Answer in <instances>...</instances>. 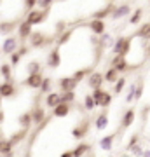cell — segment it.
Wrapping results in <instances>:
<instances>
[{"label":"cell","instance_id":"6da1fadb","mask_svg":"<svg viewBox=\"0 0 150 157\" xmlns=\"http://www.w3.org/2000/svg\"><path fill=\"white\" fill-rule=\"evenodd\" d=\"M131 44H133V37H119L113 42V54H121V56H128L131 51Z\"/></svg>","mask_w":150,"mask_h":157},{"label":"cell","instance_id":"7a4b0ae2","mask_svg":"<svg viewBox=\"0 0 150 157\" xmlns=\"http://www.w3.org/2000/svg\"><path fill=\"white\" fill-rule=\"evenodd\" d=\"M49 16V9H32V11H28L26 14V21L32 25V26H37V25H42V23L47 19Z\"/></svg>","mask_w":150,"mask_h":157},{"label":"cell","instance_id":"3957f363","mask_svg":"<svg viewBox=\"0 0 150 157\" xmlns=\"http://www.w3.org/2000/svg\"><path fill=\"white\" fill-rule=\"evenodd\" d=\"M28 40H30V45L35 47V49H40V47H44L45 44L52 42V39H49L44 32H32V35H30Z\"/></svg>","mask_w":150,"mask_h":157},{"label":"cell","instance_id":"277c9868","mask_svg":"<svg viewBox=\"0 0 150 157\" xmlns=\"http://www.w3.org/2000/svg\"><path fill=\"white\" fill-rule=\"evenodd\" d=\"M42 80H44V73L42 72L28 73V77L23 80V86H26V87H30V89H40Z\"/></svg>","mask_w":150,"mask_h":157},{"label":"cell","instance_id":"5b68a950","mask_svg":"<svg viewBox=\"0 0 150 157\" xmlns=\"http://www.w3.org/2000/svg\"><path fill=\"white\" fill-rule=\"evenodd\" d=\"M32 32H33V26H32L26 19H25V21H19L16 33H17V39H19V42H21V44H25V42H26V39H30Z\"/></svg>","mask_w":150,"mask_h":157},{"label":"cell","instance_id":"8992f818","mask_svg":"<svg viewBox=\"0 0 150 157\" xmlns=\"http://www.w3.org/2000/svg\"><path fill=\"white\" fill-rule=\"evenodd\" d=\"M19 39H17V35H7L6 40H4V44H2V52L4 54H11L14 51H17L19 47Z\"/></svg>","mask_w":150,"mask_h":157},{"label":"cell","instance_id":"52a82bcc","mask_svg":"<svg viewBox=\"0 0 150 157\" xmlns=\"http://www.w3.org/2000/svg\"><path fill=\"white\" fill-rule=\"evenodd\" d=\"M79 84H80V82H79V80L73 77V75L61 77L60 80H58V86H60V89H61V91H75Z\"/></svg>","mask_w":150,"mask_h":157},{"label":"cell","instance_id":"ba28073f","mask_svg":"<svg viewBox=\"0 0 150 157\" xmlns=\"http://www.w3.org/2000/svg\"><path fill=\"white\" fill-rule=\"evenodd\" d=\"M17 89H16V84H14V80H4V82H0V96L2 98H12V96H16Z\"/></svg>","mask_w":150,"mask_h":157},{"label":"cell","instance_id":"9c48e42d","mask_svg":"<svg viewBox=\"0 0 150 157\" xmlns=\"http://www.w3.org/2000/svg\"><path fill=\"white\" fill-rule=\"evenodd\" d=\"M72 112V103H67V101H60L54 108H52V117H68V113Z\"/></svg>","mask_w":150,"mask_h":157},{"label":"cell","instance_id":"30bf717a","mask_svg":"<svg viewBox=\"0 0 150 157\" xmlns=\"http://www.w3.org/2000/svg\"><path fill=\"white\" fill-rule=\"evenodd\" d=\"M112 67L115 68L119 73H124V72H128V70L133 68V67H129L126 56H121V54H115V56H113V59H112Z\"/></svg>","mask_w":150,"mask_h":157},{"label":"cell","instance_id":"8fae6325","mask_svg":"<svg viewBox=\"0 0 150 157\" xmlns=\"http://www.w3.org/2000/svg\"><path fill=\"white\" fill-rule=\"evenodd\" d=\"M87 133H89V121H84L72 129V138L73 140H82V138L87 136Z\"/></svg>","mask_w":150,"mask_h":157},{"label":"cell","instance_id":"7c38bea8","mask_svg":"<svg viewBox=\"0 0 150 157\" xmlns=\"http://www.w3.org/2000/svg\"><path fill=\"white\" fill-rule=\"evenodd\" d=\"M87 26H89V30H91L93 33H94V35H100V37L105 33V30H106L105 21H103V19H100V17H93V19L87 23Z\"/></svg>","mask_w":150,"mask_h":157},{"label":"cell","instance_id":"4fadbf2b","mask_svg":"<svg viewBox=\"0 0 150 157\" xmlns=\"http://www.w3.org/2000/svg\"><path fill=\"white\" fill-rule=\"evenodd\" d=\"M60 65H61V52H60V47H54L47 56V67L56 70L60 68Z\"/></svg>","mask_w":150,"mask_h":157},{"label":"cell","instance_id":"5bb4252c","mask_svg":"<svg viewBox=\"0 0 150 157\" xmlns=\"http://www.w3.org/2000/svg\"><path fill=\"white\" fill-rule=\"evenodd\" d=\"M103 82H105V77H103V73H100V72H94V70H93V72L87 75V86L91 87V89L101 87Z\"/></svg>","mask_w":150,"mask_h":157},{"label":"cell","instance_id":"9a60e30c","mask_svg":"<svg viewBox=\"0 0 150 157\" xmlns=\"http://www.w3.org/2000/svg\"><path fill=\"white\" fill-rule=\"evenodd\" d=\"M17 25L19 21L17 19H12V21H0V35H11L17 30Z\"/></svg>","mask_w":150,"mask_h":157},{"label":"cell","instance_id":"2e32d148","mask_svg":"<svg viewBox=\"0 0 150 157\" xmlns=\"http://www.w3.org/2000/svg\"><path fill=\"white\" fill-rule=\"evenodd\" d=\"M32 117H33V124H37V126H42V124L45 122V117H47V115H45V110H44V108L37 105V107L32 110Z\"/></svg>","mask_w":150,"mask_h":157},{"label":"cell","instance_id":"e0dca14e","mask_svg":"<svg viewBox=\"0 0 150 157\" xmlns=\"http://www.w3.org/2000/svg\"><path fill=\"white\" fill-rule=\"evenodd\" d=\"M60 101H61V93H60V91H51V93H47V96H45V105L49 108H54Z\"/></svg>","mask_w":150,"mask_h":157},{"label":"cell","instance_id":"ac0fdd59","mask_svg":"<svg viewBox=\"0 0 150 157\" xmlns=\"http://www.w3.org/2000/svg\"><path fill=\"white\" fill-rule=\"evenodd\" d=\"M134 117H136L134 108H129V110H126V113L122 115V121H121V128H124V129L131 128V124L134 122Z\"/></svg>","mask_w":150,"mask_h":157},{"label":"cell","instance_id":"d6986e66","mask_svg":"<svg viewBox=\"0 0 150 157\" xmlns=\"http://www.w3.org/2000/svg\"><path fill=\"white\" fill-rule=\"evenodd\" d=\"M94 126H96V129H98V131H103V129H106V126H108V112H106V108L100 113V115H96Z\"/></svg>","mask_w":150,"mask_h":157},{"label":"cell","instance_id":"ffe728a7","mask_svg":"<svg viewBox=\"0 0 150 157\" xmlns=\"http://www.w3.org/2000/svg\"><path fill=\"white\" fill-rule=\"evenodd\" d=\"M115 136H117V133H112V135H106V136H103L100 140V147H101V150H112V147H113V140H115Z\"/></svg>","mask_w":150,"mask_h":157},{"label":"cell","instance_id":"44dd1931","mask_svg":"<svg viewBox=\"0 0 150 157\" xmlns=\"http://www.w3.org/2000/svg\"><path fill=\"white\" fill-rule=\"evenodd\" d=\"M134 37H136V39H141V40H150V23H143V25L136 30Z\"/></svg>","mask_w":150,"mask_h":157},{"label":"cell","instance_id":"7402d4cb","mask_svg":"<svg viewBox=\"0 0 150 157\" xmlns=\"http://www.w3.org/2000/svg\"><path fill=\"white\" fill-rule=\"evenodd\" d=\"M113 9H115V6H113V4H106V6L103 7V9H100V11L93 12V17H100V19H105V17L112 16Z\"/></svg>","mask_w":150,"mask_h":157},{"label":"cell","instance_id":"603a6c76","mask_svg":"<svg viewBox=\"0 0 150 157\" xmlns=\"http://www.w3.org/2000/svg\"><path fill=\"white\" fill-rule=\"evenodd\" d=\"M129 12H131V7L128 6V4H124V6H119L113 9V12H112V19H121V17L128 16Z\"/></svg>","mask_w":150,"mask_h":157},{"label":"cell","instance_id":"cb8c5ba5","mask_svg":"<svg viewBox=\"0 0 150 157\" xmlns=\"http://www.w3.org/2000/svg\"><path fill=\"white\" fill-rule=\"evenodd\" d=\"M17 122L21 128H26L30 129L32 128V124H33V117H32V112H23L19 117H17Z\"/></svg>","mask_w":150,"mask_h":157},{"label":"cell","instance_id":"d4e9b609","mask_svg":"<svg viewBox=\"0 0 150 157\" xmlns=\"http://www.w3.org/2000/svg\"><path fill=\"white\" fill-rule=\"evenodd\" d=\"M14 143L11 140H0V155H12Z\"/></svg>","mask_w":150,"mask_h":157},{"label":"cell","instance_id":"484cf974","mask_svg":"<svg viewBox=\"0 0 150 157\" xmlns=\"http://www.w3.org/2000/svg\"><path fill=\"white\" fill-rule=\"evenodd\" d=\"M103 77H105V82H108V84H115L117 78L121 77V75H119V72H117L113 67H110L105 73H103Z\"/></svg>","mask_w":150,"mask_h":157},{"label":"cell","instance_id":"4316f807","mask_svg":"<svg viewBox=\"0 0 150 157\" xmlns=\"http://www.w3.org/2000/svg\"><path fill=\"white\" fill-rule=\"evenodd\" d=\"M0 75L4 77V80H14V78H12V65L11 63L0 65Z\"/></svg>","mask_w":150,"mask_h":157},{"label":"cell","instance_id":"83f0119b","mask_svg":"<svg viewBox=\"0 0 150 157\" xmlns=\"http://www.w3.org/2000/svg\"><path fill=\"white\" fill-rule=\"evenodd\" d=\"M72 152H73V157L84 155V154H91V145L89 143H79Z\"/></svg>","mask_w":150,"mask_h":157},{"label":"cell","instance_id":"f1b7e54d","mask_svg":"<svg viewBox=\"0 0 150 157\" xmlns=\"http://www.w3.org/2000/svg\"><path fill=\"white\" fill-rule=\"evenodd\" d=\"M72 35H73V30H65V32H61V33H60V37H58V40H56V45H58V47L65 45L68 40L72 39Z\"/></svg>","mask_w":150,"mask_h":157},{"label":"cell","instance_id":"f546056e","mask_svg":"<svg viewBox=\"0 0 150 157\" xmlns=\"http://www.w3.org/2000/svg\"><path fill=\"white\" fill-rule=\"evenodd\" d=\"M25 70H26V73L42 72V65H40V61H37V59H33V61H28V63H26V67H25Z\"/></svg>","mask_w":150,"mask_h":157},{"label":"cell","instance_id":"4dcf8cb0","mask_svg":"<svg viewBox=\"0 0 150 157\" xmlns=\"http://www.w3.org/2000/svg\"><path fill=\"white\" fill-rule=\"evenodd\" d=\"M51 91H52V78L44 77V80H42V84H40V93H44V94H47V93H51Z\"/></svg>","mask_w":150,"mask_h":157},{"label":"cell","instance_id":"1f68e13d","mask_svg":"<svg viewBox=\"0 0 150 157\" xmlns=\"http://www.w3.org/2000/svg\"><path fill=\"white\" fill-rule=\"evenodd\" d=\"M84 108L89 110V112L96 108V101H94V98H93V94H86L84 96Z\"/></svg>","mask_w":150,"mask_h":157},{"label":"cell","instance_id":"d6a6232c","mask_svg":"<svg viewBox=\"0 0 150 157\" xmlns=\"http://www.w3.org/2000/svg\"><path fill=\"white\" fill-rule=\"evenodd\" d=\"M93 72V68L89 67V68H80V70H75L73 72V77L77 78L79 82H82L84 80V77H87V73H91Z\"/></svg>","mask_w":150,"mask_h":157},{"label":"cell","instance_id":"836d02e7","mask_svg":"<svg viewBox=\"0 0 150 157\" xmlns=\"http://www.w3.org/2000/svg\"><path fill=\"white\" fill-rule=\"evenodd\" d=\"M112 98H113V96H112L108 91H105V93H103V96H101V101H100V105H98V107L108 108V107L112 105Z\"/></svg>","mask_w":150,"mask_h":157},{"label":"cell","instance_id":"e575fe53","mask_svg":"<svg viewBox=\"0 0 150 157\" xmlns=\"http://www.w3.org/2000/svg\"><path fill=\"white\" fill-rule=\"evenodd\" d=\"M126 87V77H119L117 78L115 86H113V94H121Z\"/></svg>","mask_w":150,"mask_h":157},{"label":"cell","instance_id":"d590c367","mask_svg":"<svg viewBox=\"0 0 150 157\" xmlns=\"http://www.w3.org/2000/svg\"><path fill=\"white\" fill-rule=\"evenodd\" d=\"M60 93H61V101H67V103L75 101V91H60Z\"/></svg>","mask_w":150,"mask_h":157},{"label":"cell","instance_id":"8d00e7d4","mask_svg":"<svg viewBox=\"0 0 150 157\" xmlns=\"http://www.w3.org/2000/svg\"><path fill=\"white\" fill-rule=\"evenodd\" d=\"M141 16H143V9H136V11L131 14V17H129V23H131V25H138V23L141 21Z\"/></svg>","mask_w":150,"mask_h":157},{"label":"cell","instance_id":"74e56055","mask_svg":"<svg viewBox=\"0 0 150 157\" xmlns=\"http://www.w3.org/2000/svg\"><path fill=\"white\" fill-rule=\"evenodd\" d=\"M19 59H21V54H19L17 51H14V52L9 54V61H11L12 67H17V65H19Z\"/></svg>","mask_w":150,"mask_h":157},{"label":"cell","instance_id":"f35d334b","mask_svg":"<svg viewBox=\"0 0 150 157\" xmlns=\"http://www.w3.org/2000/svg\"><path fill=\"white\" fill-rule=\"evenodd\" d=\"M23 2H25V11H32L39 4V0H23Z\"/></svg>","mask_w":150,"mask_h":157},{"label":"cell","instance_id":"ab89813d","mask_svg":"<svg viewBox=\"0 0 150 157\" xmlns=\"http://www.w3.org/2000/svg\"><path fill=\"white\" fill-rule=\"evenodd\" d=\"M52 4H54V0H39V4H37V6H39L40 9H51Z\"/></svg>","mask_w":150,"mask_h":157},{"label":"cell","instance_id":"60d3db41","mask_svg":"<svg viewBox=\"0 0 150 157\" xmlns=\"http://www.w3.org/2000/svg\"><path fill=\"white\" fill-rule=\"evenodd\" d=\"M141 94H143V84L140 82V86L136 87V89H134V100L138 101L140 98H141Z\"/></svg>","mask_w":150,"mask_h":157},{"label":"cell","instance_id":"b9f144b4","mask_svg":"<svg viewBox=\"0 0 150 157\" xmlns=\"http://www.w3.org/2000/svg\"><path fill=\"white\" fill-rule=\"evenodd\" d=\"M134 145H138V135H133V138H131V140H129V143H128V148L131 150Z\"/></svg>","mask_w":150,"mask_h":157},{"label":"cell","instance_id":"7bdbcfd3","mask_svg":"<svg viewBox=\"0 0 150 157\" xmlns=\"http://www.w3.org/2000/svg\"><path fill=\"white\" fill-rule=\"evenodd\" d=\"M17 52H19L21 56H25V54H28V52H30V49H28L26 45H21V49H17Z\"/></svg>","mask_w":150,"mask_h":157},{"label":"cell","instance_id":"ee69618b","mask_svg":"<svg viewBox=\"0 0 150 157\" xmlns=\"http://www.w3.org/2000/svg\"><path fill=\"white\" fill-rule=\"evenodd\" d=\"M4 121H6V113H4V110H2V108H0V124L4 122Z\"/></svg>","mask_w":150,"mask_h":157},{"label":"cell","instance_id":"f6af8a7d","mask_svg":"<svg viewBox=\"0 0 150 157\" xmlns=\"http://www.w3.org/2000/svg\"><path fill=\"white\" fill-rule=\"evenodd\" d=\"M147 54H150V44H148V47H147Z\"/></svg>","mask_w":150,"mask_h":157},{"label":"cell","instance_id":"bcb514c9","mask_svg":"<svg viewBox=\"0 0 150 157\" xmlns=\"http://www.w3.org/2000/svg\"><path fill=\"white\" fill-rule=\"evenodd\" d=\"M2 54H4V52H2V45H0V56H2Z\"/></svg>","mask_w":150,"mask_h":157},{"label":"cell","instance_id":"7dc6e473","mask_svg":"<svg viewBox=\"0 0 150 157\" xmlns=\"http://www.w3.org/2000/svg\"><path fill=\"white\" fill-rule=\"evenodd\" d=\"M54 2H65V0H54Z\"/></svg>","mask_w":150,"mask_h":157},{"label":"cell","instance_id":"c3c4849f","mask_svg":"<svg viewBox=\"0 0 150 157\" xmlns=\"http://www.w3.org/2000/svg\"><path fill=\"white\" fill-rule=\"evenodd\" d=\"M0 4H2V0H0Z\"/></svg>","mask_w":150,"mask_h":157}]
</instances>
